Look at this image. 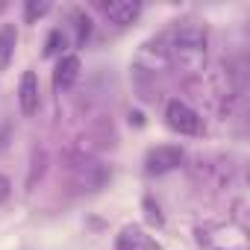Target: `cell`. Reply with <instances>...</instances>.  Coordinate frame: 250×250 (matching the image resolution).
I'll use <instances>...</instances> for the list:
<instances>
[{"label": "cell", "instance_id": "obj_1", "mask_svg": "<svg viewBox=\"0 0 250 250\" xmlns=\"http://www.w3.org/2000/svg\"><path fill=\"white\" fill-rule=\"evenodd\" d=\"M165 121H168V127L180 136H197L200 133V115L183 103V100H171L168 109H165Z\"/></svg>", "mask_w": 250, "mask_h": 250}, {"label": "cell", "instance_id": "obj_2", "mask_svg": "<svg viewBox=\"0 0 250 250\" xmlns=\"http://www.w3.org/2000/svg\"><path fill=\"white\" fill-rule=\"evenodd\" d=\"M180 162H183V147H177V145H159V147H153V150L147 153V159H145V165H147L150 174L174 171V168H180Z\"/></svg>", "mask_w": 250, "mask_h": 250}, {"label": "cell", "instance_id": "obj_3", "mask_svg": "<svg viewBox=\"0 0 250 250\" xmlns=\"http://www.w3.org/2000/svg\"><path fill=\"white\" fill-rule=\"evenodd\" d=\"M18 103H21L24 115H36L39 112L42 94H39V77H36V71H24L21 85H18Z\"/></svg>", "mask_w": 250, "mask_h": 250}, {"label": "cell", "instance_id": "obj_4", "mask_svg": "<svg viewBox=\"0 0 250 250\" xmlns=\"http://www.w3.org/2000/svg\"><path fill=\"white\" fill-rule=\"evenodd\" d=\"M139 15H142V3H136V0H115V3L106 6V18H109V24H115V27H127V24H133Z\"/></svg>", "mask_w": 250, "mask_h": 250}, {"label": "cell", "instance_id": "obj_5", "mask_svg": "<svg viewBox=\"0 0 250 250\" xmlns=\"http://www.w3.org/2000/svg\"><path fill=\"white\" fill-rule=\"evenodd\" d=\"M118 250H162L142 227H124L118 238Z\"/></svg>", "mask_w": 250, "mask_h": 250}, {"label": "cell", "instance_id": "obj_6", "mask_svg": "<svg viewBox=\"0 0 250 250\" xmlns=\"http://www.w3.org/2000/svg\"><path fill=\"white\" fill-rule=\"evenodd\" d=\"M77 77H80V59L74 56V53H65V56H59V62H56V71H53V83H56V88H71L74 83H77Z\"/></svg>", "mask_w": 250, "mask_h": 250}, {"label": "cell", "instance_id": "obj_7", "mask_svg": "<svg viewBox=\"0 0 250 250\" xmlns=\"http://www.w3.org/2000/svg\"><path fill=\"white\" fill-rule=\"evenodd\" d=\"M15 44H18V30L15 24H3L0 27V71H6L12 56H15Z\"/></svg>", "mask_w": 250, "mask_h": 250}, {"label": "cell", "instance_id": "obj_8", "mask_svg": "<svg viewBox=\"0 0 250 250\" xmlns=\"http://www.w3.org/2000/svg\"><path fill=\"white\" fill-rule=\"evenodd\" d=\"M65 44H68V36L62 33V30H53L50 36H47V42H44V56H59L62 50H65ZM65 56V53H62Z\"/></svg>", "mask_w": 250, "mask_h": 250}, {"label": "cell", "instance_id": "obj_9", "mask_svg": "<svg viewBox=\"0 0 250 250\" xmlns=\"http://www.w3.org/2000/svg\"><path fill=\"white\" fill-rule=\"evenodd\" d=\"M50 12V3H47V0H42V3H39V0H30V3L24 6V15H27V21L33 24L36 18H42V15H47Z\"/></svg>", "mask_w": 250, "mask_h": 250}, {"label": "cell", "instance_id": "obj_10", "mask_svg": "<svg viewBox=\"0 0 250 250\" xmlns=\"http://www.w3.org/2000/svg\"><path fill=\"white\" fill-rule=\"evenodd\" d=\"M88 33H91V21H88V15L77 12V42L83 44V42L88 39Z\"/></svg>", "mask_w": 250, "mask_h": 250}, {"label": "cell", "instance_id": "obj_11", "mask_svg": "<svg viewBox=\"0 0 250 250\" xmlns=\"http://www.w3.org/2000/svg\"><path fill=\"white\" fill-rule=\"evenodd\" d=\"M6 194H9V180L0 177V200H6Z\"/></svg>", "mask_w": 250, "mask_h": 250}]
</instances>
